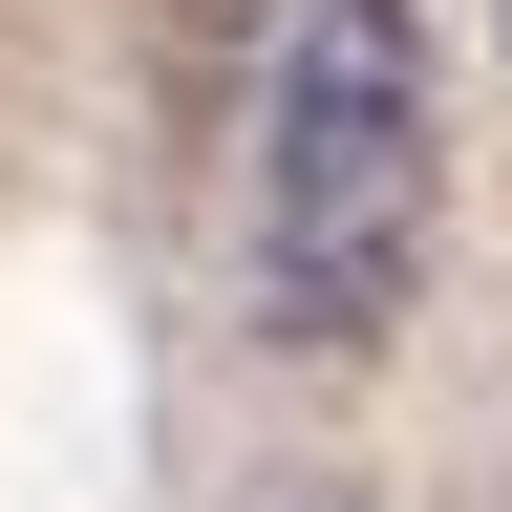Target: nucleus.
Segmentation results:
<instances>
[{
  "label": "nucleus",
  "instance_id": "nucleus-1",
  "mask_svg": "<svg viewBox=\"0 0 512 512\" xmlns=\"http://www.w3.org/2000/svg\"><path fill=\"white\" fill-rule=\"evenodd\" d=\"M427 235H448L427 22H406V0H299L278 64H256V192H235L256 342H278V363H384L406 299H427Z\"/></svg>",
  "mask_w": 512,
  "mask_h": 512
}]
</instances>
